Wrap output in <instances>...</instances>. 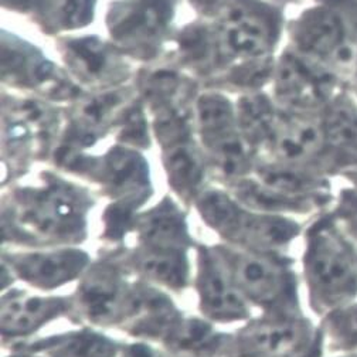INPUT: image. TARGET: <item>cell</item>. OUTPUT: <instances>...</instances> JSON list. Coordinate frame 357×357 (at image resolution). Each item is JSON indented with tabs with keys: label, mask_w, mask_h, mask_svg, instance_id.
<instances>
[{
	"label": "cell",
	"mask_w": 357,
	"mask_h": 357,
	"mask_svg": "<svg viewBox=\"0 0 357 357\" xmlns=\"http://www.w3.org/2000/svg\"><path fill=\"white\" fill-rule=\"evenodd\" d=\"M88 195L74 183L54 176L19 186L3 204L5 238L37 244H74L85 237Z\"/></svg>",
	"instance_id": "cell-1"
},
{
	"label": "cell",
	"mask_w": 357,
	"mask_h": 357,
	"mask_svg": "<svg viewBox=\"0 0 357 357\" xmlns=\"http://www.w3.org/2000/svg\"><path fill=\"white\" fill-rule=\"evenodd\" d=\"M302 270L309 306L321 319L357 299V250L329 208L305 230Z\"/></svg>",
	"instance_id": "cell-2"
},
{
	"label": "cell",
	"mask_w": 357,
	"mask_h": 357,
	"mask_svg": "<svg viewBox=\"0 0 357 357\" xmlns=\"http://www.w3.org/2000/svg\"><path fill=\"white\" fill-rule=\"evenodd\" d=\"M195 202L206 225L236 247L280 254L302 233L295 218L252 211L222 190L203 189Z\"/></svg>",
	"instance_id": "cell-3"
},
{
	"label": "cell",
	"mask_w": 357,
	"mask_h": 357,
	"mask_svg": "<svg viewBox=\"0 0 357 357\" xmlns=\"http://www.w3.org/2000/svg\"><path fill=\"white\" fill-rule=\"evenodd\" d=\"M294 49L350 81L357 54V0H322L292 27Z\"/></svg>",
	"instance_id": "cell-4"
},
{
	"label": "cell",
	"mask_w": 357,
	"mask_h": 357,
	"mask_svg": "<svg viewBox=\"0 0 357 357\" xmlns=\"http://www.w3.org/2000/svg\"><path fill=\"white\" fill-rule=\"evenodd\" d=\"M215 248L245 299L268 314H299L298 280L287 258L236 245Z\"/></svg>",
	"instance_id": "cell-5"
},
{
	"label": "cell",
	"mask_w": 357,
	"mask_h": 357,
	"mask_svg": "<svg viewBox=\"0 0 357 357\" xmlns=\"http://www.w3.org/2000/svg\"><path fill=\"white\" fill-rule=\"evenodd\" d=\"M344 84L331 68L295 49L282 54L277 67V97L288 111L321 114Z\"/></svg>",
	"instance_id": "cell-6"
},
{
	"label": "cell",
	"mask_w": 357,
	"mask_h": 357,
	"mask_svg": "<svg viewBox=\"0 0 357 357\" xmlns=\"http://www.w3.org/2000/svg\"><path fill=\"white\" fill-rule=\"evenodd\" d=\"M280 34L275 10L254 0H234L222 16L220 47L237 59L265 57Z\"/></svg>",
	"instance_id": "cell-7"
},
{
	"label": "cell",
	"mask_w": 357,
	"mask_h": 357,
	"mask_svg": "<svg viewBox=\"0 0 357 357\" xmlns=\"http://www.w3.org/2000/svg\"><path fill=\"white\" fill-rule=\"evenodd\" d=\"M133 285L125 281L115 264L100 262L84 274L75 303L81 315L100 326L123 325Z\"/></svg>",
	"instance_id": "cell-8"
},
{
	"label": "cell",
	"mask_w": 357,
	"mask_h": 357,
	"mask_svg": "<svg viewBox=\"0 0 357 357\" xmlns=\"http://www.w3.org/2000/svg\"><path fill=\"white\" fill-rule=\"evenodd\" d=\"M196 288L200 309L206 318L229 324L250 317L247 299L233 281L217 248H199Z\"/></svg>",
	"instance_id": "cell-9"
},
{
	"label": "cell",
	"mask_w": 357,
	"mask_h": 357,
	"mask_svg": "<svg viewBox=\"0 0 357 357\" xmlns=\"http://www.w3.org/2000/svg\"><path fill=\"white\" fill-rule=\"evenodd\" d=\"M278 162L326 170L325 137L321 114L287 111L280 114L273 138L268 144Z\"/></svg>",
	"instance_id": "cell-10"
},
{
	"label": "cell",
	"mask_w": 357,
	"mask_h": 357,
	"mask_svg": "<svg viewBox=\"0 0 357 357\" xmlns=\"http://www.w3.org/2000/svg\"><path fill=\"white\" fill-rule=\"evenodd\" d=\"M3 264L16 278L40 289L68 284L86 271L89 257L77 248L5 252Z\"/></svg>",
	"instance_id": "cell-11"
},
{
	"label": "cell",
	"mask_w": 357,
	"mask_h": 357,
	"mask_svg": "<svg viewBox=\"0 0 357 357\" xmlns=\"http://www.w3.org/2000/svg\"><path fill=\"white\" fill-rule=\"evenodd\" d=\"M325 137L326 170L342 176L357 167V100L347 88L321 112Z\"/></svg>",
	"instance_id": "cell-12"
},
{
	"label": "cell",
	"mask_w": 357,
	"mask_h": 357,
	"mask_svg": "<svg viewBox=\"0 0 357 357\" xmlns=\"http://www.w3.org/2000/svg\"><path fill=\"white\" fill-rule=\"evenodd\" d=\"M96 174L115 199L114 203L138 208L149 195V167L145 159L130 148H112L101 160Z\"/></svg>",
	"instance_id": "cell-13"
},
{
	"label": "cell",
	"mask_w": 357,
	"mask_h": 357,
	"mask_svg": "<svg viewBox=\"0 0 357 357\" xmlns=\"http://www.w3.org/2000/svg\"><path fill=\"white\" fill-rule=\"evenodd\" d=\"M170 13V0H126L112 8L108 24L125 46L146 49L163 33Z\"/></svg>",
	"instance_id": "cell-14"
},
{
	"label": "cell",
	"mask_w": 357,
	"mask_h": 357,
	"mask_svg": "<svg viewBox=\"0 0 357 357\" xmlns=\"http://www.w3.org/2000/svg\"><path fill=\"white\" fill-rule=\"evenodd\" d=\"M71 306H74V301L63 296L30 295L19 291L3 294L0 307L3 339L26 337L64 315Z\"/></svg>",
	"instance_id": "cell-15"
},
{
	"label": "cell",
	"mask_w": 357,
	"mask_h": 357,
	"mask_svg": "<svg viewBox=\"0 0 357 357\" xmlns=\"http://www.w3.org/2000/svg\"><path fill=\"white\" fill-rule=\"evenodd\" d=\"M56 129L54 115L40 104H13L5 112V138L10 155L26 158L47 149Z\"/></svg>",
	"instance_id": "cell-16"
},
{
	"label": "cell",
	"mask_w": 357,
	"mask_h": 357,
	"mask_svg": "<svg viewBox=\"0 0 357 357\" xmlns=\"http://www.w3.org/2000/svg\"><path fill=\"white\" fill-rule=\"evenodd\" d=\"M135 229L141 247L188 250L190 244L186 218L170 199L162 200L145 214L138 215Z\"/></svg>",
	"instance_id": "cell-17"
},
{
	"label": "cell",
	"mask_w": 357,
	"mask_h": 357,
	"mask_svg": "<svg viewBox=\"0 0 357 357\" xmlns=\"http://www.w3.org/2000/svg\"><path fill=\"white\" fill-rule=\"evenodd\" d=\"M66 63L79 79L89 84H112L125 74V66L114 49L91 37L70 41Z\"/></svg>",
	"instance_id": "cell-18"
},
{
	"label": "cell",
	"mask_w": 357,
	"mask_h": 357,
	"mask_svg": "<svg viewBox=\"0 0 357 357\" xmlns=\"http://www.w3.org/2000/svg\"><path fill=\"white\" fill-rule=\"evenodd\" d=\"M2 74L12 82L40 86H63L66 82L56 79L54 67L36 49L13 36H3L2 40Z\"/></svg>",
	"instance_id": "cell-19"
},
{
	"label": "cell",
	"mask_w": 357,
	"mask_h": 357,
	"mask_svg": "<svg viewBox=\"0 0 357 357\" xmlns=\"http://www.w3.org/2000/svg\"><path fill=\"white\" fill-rule=\"evenodd\" d=\"M129 264L148 281L169 289H183L189 282L188 250H159L139 245L129 255Z\"/></svg>",
	"instance_id": "cell-20"
},
{
	"label": "cell",
	"mask_w": 357,
	"mask_h": 357,
	"mask_svg": "<svg viewBox=\"0 0 357 357\" xmlns=\"http://www.w3.org/2000/svg\"><path fill=\"white\" fill-rule=\"evenodd\" d=\"M165 148L163 163L172 189L185 200H196L203 190L206 165L189 138Z\"/></svg>",
	"instance_id": "cell-21"
},
{
	"label": "cell",
	"mask_w": 357,
	"mask_h": 357,
	"mask_svg": "<svg viewBox=\"0 0 357 357\" xmlns=\"http://www.w3.org/2000/svg\"><path fill=\"white\" fill-rule=\"evenodd\" d=\"M49 357H118L121 350L111 339L91 331L70 332L30 347Z\"/></svg>",
	"instance_id": "cell-22"
},
{
	"label": "cell",
	"mask_w": 357,
	"mask_h": 357,
	"mask_svg": "<svg viewBox=\"0 0 357 357\" xmlns=\"http://www.w3.org/2000/svg\"><path fill=\"white\" fill-rule=\"evenodd\" d=\"M280 114L262 96L241 100L237 111V123L243 137L255 145H268L273 138Z\"/></svg>",
	"instance_id": "cell-23"
},
{
	"label": "cell",
	"mask_w": 357,
	"mask_h": 357,
	"mask_svg": "<svg viewBox=\"0 0 357 357\" xmlns=\"http://www.w3.org/2000/svg\"><path fill=\"white\" fill-rule=\"evenodd\" d=\"M167 346L173 351L183 353L195 357H204L213 351H218L222 340L214 335L211 326L196 318H181L169 337Z\"/></svg>",
	"instance_id": "cell-24"
},
{
	"label": "cell",
	"mask_w": 357,
	"mask_h": 357,
	"mask_svg": "<svg viewBox=\"0 0 357 357\" xmlns=\"http://www.w3.org/2000/svg\"><path fill=\"white\" fill-rule=\"evenodd\" d=\"M324 349L331 353H357V299L321 319Z\"/></svg>",
	"instance_id": "cell-25"
},
{
	"label": "cell",
	"mask_w": 357,
	"mask_h": 357,
	"mask_svg": "<svg viewBox=\"0 0 357 357\" xmlns=\"http://www.w3.org/2000/svg\"><path fill=\"white\" fill-rule=\"evenodd\" d=\"M197 118L203 141L240 129L233 107L220 96L202 97L197 104Z\"/></svg>",
	"instance_id": "cell-26"
},
{
	"label": "cell",
	"mask_w": 357,
	"mask_h": 357,
	"mask_svg": "<svg viewBox=\"0 0 357 357\" xmlns=\"http://www.w3.org/2000/svg\"><path fill=\"white\" fill-rule=\"evenodd\" d=\"M96 0H47L46 12H50L57 24L64 29H78L93 20Z\"/></svg>",
	"instance_id": "cell-27"
},
{
	"label": "cell",
	"mask_w": 357,
	"mask_h": 357,
	"mask_svg": "<svg viewBox=\"0 0 357 357\" xmlns=\"http://www.w3.org/2000/svg\"><path fill=\"white\" fill-rule=\"evenodd\" d=\"M329 210L342 231L357 250V189L349 185L339 190Z\"/></svg>",
	"instance_id": "cell-28"
},
{
	"label": "cell",
	"mask_w": 357,
	"mask_h": 357,
	"mask_svg": "<svg viewBox=\"0 0 357 357\" xmlns=\"http://www.w3.org/2000/svg\"><path fill=\"white\" fill-rule=\"evenodd\" d=\"M121 138L123 142L132 145H146L148 133L142 111L137 107L130 108L123 116V125L121 130Z\"/></svg>",
	"instance_id": "cell-29"
},
{
	"label": "cell",
	"mask_w": 357,
	"mask_h": 357,
	"mask_svg": "<svg viewBox=\"0 0 357 357\" xmlns=\"http://www.w3.org/2000/svg\"><path fill=\"white\" fill-rule=\"evenodd\" d=\"M122 357H165V354L148 344L137 343L122 351Z\"/></svg>",
	"instance_id": "cell-30"
},
{
	"label": "cell",
	"mask_w": 357,
	"mask_h": 357,
	"mask_svg": "<svg viewBox=\"0 0 357 357\" xmlns=\"http://www.w3.org/2000/svg\"><path fill=\"white\" fill-rule=\"evenodd\" d=\"M5 3L10 2V6L20 8V9H41L44 3L47 5V0H3Z\"/></svg>",
	"instance_id": "cell-31"
},
{
	"label": "cell",
	"mask_w": 357,
	"mask_h": 357,
	"mask_svg": "<svg viewBox=\"0 0 357 357\" xmlns=\"http://www.w3.org/2000/svg\"><path fill=\"white\" fill-rule=\"evenodd\" d=\"M349 84H350V88H351V94L357 100V54H356V60H354V64H353V70H351Z\"/></svg>",
	"instance_id": "cell-32"
},
{
	"label": "cell",
	"mask_w": 357,
	"mask_h": 357,
	"mask_svg": "<svg viewBox=\"0 0 357 357\" xmlns=\"http://www.w3.org/2000/svg\"><path fill=\"white\" fill-rule=\"evenodd\" d=\"M340 177L344 178V181H347L349 185H351V186H354L357 189V167L344 172Z\"/></svg>",
	"instance_id": "cell-33"
},
{
	"label": "cell",
	"mask_w": 357,
	"mask_h": 357,
	"mask_svg": "<svg viewBox=\"0 0 357 357\" xmlns=\"http://www.w3.org/2000/svg\"><path fill=\"white\" fill-rule=\"evenodd\" d=\"M329 357H357V353H332Z\"/></svg>",
	"instance_id": "cell-34"
}]
</instances>
